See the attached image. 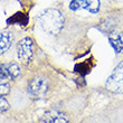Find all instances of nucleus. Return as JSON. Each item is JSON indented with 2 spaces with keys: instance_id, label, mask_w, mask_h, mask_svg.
I'll return each instance as SVG.
<instances>
[{
  "instance_id": "f257e3e1",
  "label": "nucleus",
  "mask_w": 123,
  "mask_h": 123,
  "mask_svg": "<svg viewBox=\"0 0 123 123\" xmlns=\"http://www.w3.org/2000/svg\"><path fill=\"white\" fill-rule=\"evenodd\" d=\"M42 29L48 35L57 36L64 28V16L56 8H48L38 17Z\"/></svg>"
},
{
  "instance_id": "f03ea898",
  "label": "nucleus",
  "mask_w": 123,
  "mask_h": 123,
  "mask_svg": "<svg viewBox=\"0 0 123 123\" xmlns=\"http://www.w3.org/2000/svg\"><path fill=\"white\" fill-rule=\"evenodd\" d=\"M27 91L34 97L44 98L53 92V80L44 73L34 75L27 84Z\"/></svg>"
},
{
  "instance_id": "7ed1b4c3",
  "label": "nucleus",
  "mask_w": 123,
  "mask_h": 123,
  "mask_svg": "<svg viewBox=\"0 0 123 123\" xmlns=\"http://www.w3.org/2000/svg\"><path fill=\"white\" fill-rule=\"evenodd\" d=\"M17 58L23 65L27 66L31 63L34 58V42L30 37L20 39L16 45Z\"/></svg>"
},
{
  "instance_id": "20e7f679",
  "label": "nucleus",
  "mask_w": 123,
  "mask_h": 123,
  "mask_svg": "<svg viewBox=\"0 0 123 123\" xmlns=\"http://www.w3.org/2000/svg\"><path fill=\"white\" fill-rule=\"evenodd\" d=\"M107 91L115 94H123V61L114 68L113 73L105 83Z\"/></svg>"
},
{
  "instance_id": "39448f33",
  "label": "nucleus",
  "mask_w": 123,
  "mask_h": 123,
  "mask_svg": "<svg viewBox=\"0 0 123 123\" xmlns=\"http://www.w3.org/2000/svg\"><path fill=\"white\" fill-rule=\"evenodd\" d=\"M21 75V67L16 62L0 64V77L7 81H15Z\"/></svg>"
},
{
  "instance_id": "423d86ee",
  "label": "nucleus",
  "mask_w": 123,
  "mask_h": 123,
  "mask_svg": "<svg viewBox=\"0 0 123 123\" xmlns=\"http://www.w3.org/2000/svg\"><path fill=\"white\" fill-rule=\"evenodd\" d=\"M101 8V0H72L69 9L73 11L86 10L91 13H96Z\"/></svg>"
},
{
  "instance_id": "0eeeda50",
  "label": "nucleus",
  "mask_w": 123,
  "mask_h": 123,
  "mask_svg": "<svg viewBox=\"0 0 123 123\" xmlns=\"http://www.w3.org/2000/svg\"><path fill=\"white\" fill-rule=\"evenodd\" d=\"M44 123H69V117L59 109H50L43 114Z\"/></svg>"
},
{
  "instance_id": "6e6552de",
  "label": "nucleus",
  "mask_w": 123,
  "mask_h": 123,
  "mask_svg": "<svg viewBox=\"0 0 123 123\" xmlns=\"http://www.w3.org/2000/svg\"><path fill=\"white\" fill-rule=\"evenodd\" d=\"M109 42L117 54L123 53V32L112 31L109 34Z\"/></svg>"
},
{
  "instance_id": "1a4fd4ad",
  "label": "nucleus",
  "mask_w": 123,
  "mask_h": 123,
  "mask_svg": "<svg viewBox=\"0 0 123 123\" xmlns=\"http://www.w3.org/2000/svg\"><path fill=\"white\" fill-rule=\"evenodd\" d=\"M13 43V35L10 31L0 32V56L9 50Z\"/></svg>"
},
{
  "instance_id": "9d476101",
  "label": "nucleus",
  "mask_w": 123,
  "mask_h": 123,
  "mask_svg": "<svg viewBox=\"0 0 123 123\" xmlns=\"http://www.w3.org/2000/svg\"><path fill=\"white\" fill-rule=\"evenodd\" d=\"M10 90H11V87H10L9 81L0 77V95L1 96H6V95H8L10 93Z\"/></svg>"
},
{
  "instance_id": "9b49d317",
  "label": "nucleus",
  "mask_w": 123,
  "mask_h": 123,
  "mask_svg": "<svg viewBox=\"0 0 123 123\" xmlns=\"http://www.w3.org/2000/svg\"><path fill=\"white\" fill-rule=\"evenodd\" d=\"M8 109H9V103H8V101H7L5 97H2L0 95V113L6 112Z\"/></svg>"
}]
</instances>
